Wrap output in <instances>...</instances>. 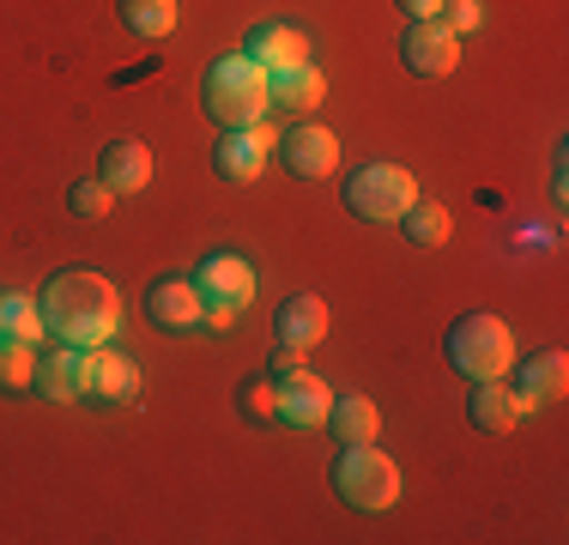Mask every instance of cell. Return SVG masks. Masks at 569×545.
Listing matches in <instances>:
<instances>
[{
	"mask_svg": "<svg viewBox=\"0 0 569 545\" xmlns=\"http://www.w3.org/2000/svg\"><path fill=\"white\" fill-rule=\"evenodd\" d=\"M333 490H340V503H351V509L382 515L400 503V467L376 443H351L333 455Z\"/></svg>",
	"mask_w": 569,
	"mask_h": 545,
	"instance_id": "4",
	"label": "cell"
},
{
	"mask_svg": "<svg viewBox=\"0 0 569 545\" xmlns=\"http://www.w3.org/2000/svg\"><path fill=\"white\" fill-rule=\"evenodd\" d=\"M346 207L363 218V225H400L406 207L418 200V176L406 170V164H358V170L346 176Z\"/></svg>",
	"mask_w": 569,
	"mask_h": 545,
	"instance_id": "5",
	"label": "cell"
},
{
	"mask_svg": "<svg viewBox=\"0 0 569 545\" xmlns=\"http://www.w3.org/2000/svg\"><path fill=\"white\" fill-rule=\"evenodd\" d=\"M328 430H333V443H340V448L376 443V436H382V413H376L370 394H340V400L328 406Z\"/></svg>",
	"mask_w": 569,
	"mask_h": 545,
	"instance_id": "20",
	"label": "cell"
},
{
	"mask_svg": "<svg viewBox=\"0 0 569 545\" xmlns=\"http://www.w3.org/2000/svg\"><path fill=\"white\" fill-rule=\"evenodd\" d=\"M0 339H12V346H43L49 327H43V309H37V297H24V291L0 297Z\"/></svg>",
	"mask_w": 569,
	"mask_h": 545,
	"instance_id": "21",
	"label": "cell"
},
{
	"mask_svg": "<svg viewBox=\"0 0 569 545\" xmlns=\"http://www.w3.org/2000/svg\"><path fill=\"white\" fill-rule=\"evenodd\" d=\"M279 158L297 182H328L340 170V133H328L321 121H291L279 133Z\"/></svg>",
	"mask_w": 569,
	"mask_h": 545,
	"instance_id": "6",
	"label": "cell"
},
{
	"mask_svg": "<svg viewBox=\"0 0 569 545\" xmlns=\"http://www.w3.org/2000/svg\"><path fill=\"white\" fill-rule=\"evenodd\" d=\"M37 394L49 400H86V346H49L37 351Z\"/></svg>",
	"mask_w": 569,
	"mask_h": 545,
	"instance_id": "15",
	"label": "cell"
},
{
	"mask_svg": "<svg viewBox=\"0 0 569 545\" xmlns=\"http://www.w3.org/2000/svg\"><path fill=\"white\" fill-rule=\"evenodd\" d=\"M273 339L279 346H321L328 339V304H321L316 291H297V297H284L279 304V316H273Z\"/></svg>",
	"mask_w": 569,
	"mask_h": 545,
	"instance_id": "17",
	"label": "cell"
},
{
	"mask_svg": "<svg viewBox=\"0 0 569 545\" xmlns=\"http://www.w3.org/2000/svg\"><path fill=\"white\" fill-rule=\"evenodd\" d=\"M328 406H333V388L321 376H309V370H291L279 382V418L284 425H297V430H321L328 425Z\"/></svg>",
	"mask_w": 569,
	"mask_h": 545,
	"instance_id": "14",
	"label": "cell"
},
{
	"mask_svg": "<svg viewBox=\"0 0 569 545\" xmlns=\"http://www.w3.org/2000/svg\"><path fill=\"white\" fill-rule=\"evenodd\" d=\"M188 279L200 285V297H207V304H237V309L254 304V267L242 261V255H230V249L200 255V267L188 272Z\"/></svg>",
	"mask_w": 569,
	"mask_h": 545,
	"instance_id": "10",
	"label": "cell"
},
{
	"mask_svg": "<svg viewBox=\"0 0 569 545\" xmlns=\"http://www.w3.org/2000/svg\"><path fill=\"white\" fill-rule=\"evenodd\" d=\"M279 146V133L267 128V121H254V128H224V140L212 146V170L224 176V182H254V176L267 170V152Z\"/></svg>",
	"mask_w": 569,
	"mask_h": 545,
	"instance_id": "9",
	"label": "cell"
},
{
	"mask_svg": "<svg viewBox=\"0 0 569 545\" xmlns=\"http://www.w3.org/2000/svg\"><path fill=\"white\" fill-rule=\"evenodd\" d=\"M303 358H309L303 346H273V358H267V376H273V382H284L291 370H303Z\"/></svg>",
	"mask_w": 569,
	"mask_h": 545,
	"instance_id": "28",
	"label": "cell"
},
{
	"mask_svg": "<svg viewBox=\"0 0 569 545\" xmlns=\"http://www.w3.org/2000/svg\"><path fill=\"white\" fill-rule=\"evenodd\" d=\"M176 19H182V7L176 0H121V24H128L133 37H170Z\"/></svg>",
	"mask_w": 569,
	"mask_h": 545,
	"instance_id": "23",
	"label": "cell"
},
{
	"mask_svg": "<svg viewBox=\"0 0 569 545\" xmlns=\"http://www.w3.org/2000/svg\"><path fill=\"white\" fill-rule=\"evenodd\" d=\"M267 98H273V109H284V116L309 121V116L321 109V98H328V79H321V67H316V61L284 67V73L267 79Z\"/></svg>",
	"mask_w": 569,
	"mask_h": 545,
	"instance_id": "16",
	"label": "cell"
},
{
	"mask_svg": "<svg viewBox=\"0 0 569 545\" xmlns=\"http://www.w3.org/2000/svg\"><path fill=\"white\" fill-rule=\"evenodd\" d=\"M406 242H412V249H442V242H449V230H455V218H449V207H442V200H425L418 195L412 207H406Z\"/></svg>",
	"mask_w": 569,
	"mask_h": 545,
	"instance_id": "22",
	"label": "cell"
},
{
	"mask_svg": "<svg viewBox=\"0 0 569 545\" xmlns=\"http://www.w3.org/2000/svg\"><path fill=\"white\" fill-rule=\"evenodd\" d=\"M442 351H449V364L467 382H503L515 370V334H509L503 316H491V309L460 316L449 327V339H442Z\"/></svg>",
	"mask_w": 569,
	"mask_h": 545,
	"instance_id": "3",
	"label": "cell"
},
{
	"mask_svg": "<svg viewBox=\"0 0 569 545\" xmlns=\"http://www.w3.org/2000/svg\"><path fill=\"white\" fill-rule=\"evenodd\" d=\"M98 176L116 188V195H146V182H152V146L146 140H110L103 146V164H98Z\"/></svg>",
	"mask_w": 569,
	"mask_h": 545,
	"instance_id": "18",
	"label": "cell"
},
{
	"mask_svg": "<svg viewBox=\"0 0 569 545\" xmlns=\"http://www.w3.org/2000/svg\"><path fill=\"white\" fill-rule=\"evenodd\" d=\"M200 309H207V297H200L194 279H158L152 291H146V321L164 327V334H194L200 327Z\"/></svg>",
	"mask_w": 569,
	"mask_h": 545,
	"instance_id": "12",
	"label": "cell"
},
{
	"mask_svg": "<svg viewBox=\"0 0 569 545\" xmlns=\"http://www.w3.org/2000/svg\"><path fill=\"white\" fill-rule=\"evenodd\" d=\"M37 309H43V327L49 339H61V346H110L116 327H121V291L103 272L91 267H67L56 279L37 291Z\"/></svg>",
	"mask_w": 569,
	"mask_h": 545,
	"instance_id": "1",
	"label": "cell"
},
{
	"mask_svg": "<svg viewBox=\"0 0 569 545\" xmlns=\"http://www.w3.org/2000/svg\"><path fill=\"white\" fill-rule=\"evenodd\" d=\"M569 388V351H533V358L515 370V400H521V413H539V406L563 400Z\"/></svg>",
	"mask_w": 569,
	"mask_h": 545,
	"instance_id": "13",
	"label": "cell"
},
{
	"mask_svg": "<svg viewBox=\"0 0 569 545\" xmlns=\"http://www.w3.org/2000/svg\"><path fill=\"white\" fill-rule=\"evenodd\" d=\"M467 418L485 436H509L515 425H521V400H515V388H503V382H472Z\"/></svg>",
	"mask_w": 569,
	"mask_h": 545,
	"instance_id": "19",
	"label": "cell"
},
{
	"mask_svg": "<svg viewBox=\"0 0 569 545\" xmlns=\"http://www.w3.org/2000/svg\"><path fill=\"white\" fill-rule=\"evenodd\" d=\"M406 19H442V0H400Z\"/></svg>",
	"mask_w": 569,
	"mask_h": 545,
	"instance_id": "30",
	"label": "cell"
},
{
	"mask_svg": "<svg viewBox=\"0 0 569 545\" xmlns=\"http://www.w3.org/2000/svg\"><path fill=\"white\" fill-rule=\"evenodd\" d=\"M400 61L412 67L418 79H449L460 67V37L442 19H412L400 37Z\"/></svg>",
	"mask_w": 569,
	"mask_h": 545,
	"instance_id": "7",
	"label": "cell"
},
{
	"mask_svg": "<svg viewBox=\"0 0 569 545\" xmlns=\"http://www.w3.org/2000/svg\"><path fill=\"white\" fill-rule=\"evenodd\" d=\"M242 54H254L267 73H284V67H303L309 54H316V37H309L303 24H291V19H267V24H254V31H249Z\"/></svg>",
	"mask_w": 569,
	"mask_h": 545,
	"instance_id": "11",
	"label": "cell"
},
{
	"mask_svg": "<svg viewBox=\"0 0 569 545\" xmlns=\"http://www.w3.org/2000/svg\"><path fill=\"white\" fill-rule=\"evenodd\" d=\"M37 351L43 346H12V339H0V388L31 394L37 388Z\"/></svg>",
	"mask_w": 569,
	"mask_h": 545,
	"instance_id": "24",
	"label": "cell"
},
{
	"mask_svg": "<svg viewBox=\"0 0 569 545\" xmlns=\"http://www.w3.org/2000/svg\"><path fill=\"white\" fill-rule=\"evenodd\" d=\"M237 406L249 425H279V382L273 376H249L237 388Z\"/></svg>",
	"mask_w": 569,
	"mask_h": 545,
	"instance_id": "25",
	"label": "cell"
},
{
	"mask_svg": "<svg viewBox=\"0 0 569 545\" xmlns=\"http://www.w3.org/2000/svg\"><path fill=\"white\" fill-rule=\"evenodd\" d=\"M237 316H242L237 304H207V309H200V327H212V334H224V327H237Z\"/></svg>",
	"mask_w": 569,
	"mask_h": 545,
	"instance_id": "29",
	"label": "cell"
},
{
	"mask_svg": "<svg viewBox=\"0 0 569 545\" xmlns=\"http://www.w3.org/2000/svg\"><path fill=\"white\" fill-rule=\"evenodd\" d=\"M442 24H449L455 37L479 31V24H485V0H442Z\"/></svg>",
	"mask_w": 569,
	"mask_h": 545,
	"instance_id": "27",
	"label": "cell"
},
{
	"mask_svg": "<svg viewBox=\"0 0 569 545\" xmlns=\"http://www.w3.org/2000/svg\"><path fill=\"white\" fill-rule=\"evenodd\" d=\"M86 400L98 406H133L140 400V364L116 346H91L86 351Z\"/></svg>",
	"mask_w": 569,
	"mask_h": 545,
	"instance_id": "8",
	"label": "cell"
},
{
	"mask_svg": "<svg viewBox=\"0 0 569 545\" xmlns=\"http://www.w3.org/2000/svg\"><path fill=\"white\" fill-rule=\"evenodd\" d=\"M67 207H73L79 218H103L116 207V188L103 182V176H91V182H73V195H67Z\"/></svg>",
	"mask_w": 569,
	"mask_h": 545,
	"instance_id": "26",
	"label": "cell"
},
{
	"mask_svg": "<svg viewBox=\"0 0 569 545\" xmlns=\"http://www.w3.org/2000/svg\"><path fill=\"white\" fill-rule=\"evenodd\" d=\"M267 67L254 61V54H219V61L207 67V86H200V103H207V116L219 121V128H254V121L273 116V98H267Z\"/></svg>",
	"mask_w": 569,
	"mask_h": 545,
	"instance_id": "2",
	"label": "cell"
}]
</instances>
